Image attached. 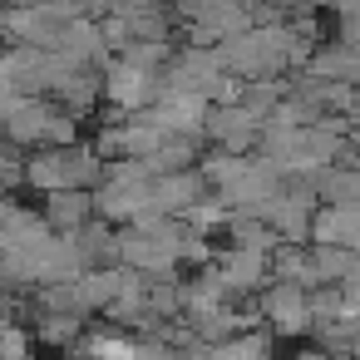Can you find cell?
Here are the masks:
<instances>
[{"instance_id":"6da1fadb","label":"cell","mask_w":360,"mask_h":360,"mask_svg":"<svg viewBox=\"0 0 360 360\" xmlns=\"http://www.w3.org/2000/svg\"><path fill=\"white\" fill-rule=\"evenodd\" d=\"M104 94L119 104V109H158V99L168 94V79L158 75V65L148 60H134V55H119V65L109 70L104 79Z\"/></svg>"},{"instance_id":"8992f818","label":"cell","mask_w":360,"mask_h":360,"mask_svg":"<svg viewBox=\"0 0 360 360\" xmlns=\"http://www.w3.org/2000/svg\"><path fill=\"white\" fill-rule=\"evenodd\" d=\"M212 360H271L262 335H237L227 345H212Z\"/></svg>"},{"instance_id":"52a82bcc","label":"cell","mask_w":360,"mask_h":360,"mask_svg":"<svg viewBox=\"0 0 360 360\" xmlns=\"http://www.w3.org/2000/svg\"><path fill=\"white\" fill-rule=\"evenodd\" d=\"M11 360H25V335L11 326Z\"/></svg>"},{"instance_id":"3957f363","label":"cell","mask_w":360,"mask_h":360,"mask_svg":"<svg viewBox=\"0 0 360 360\" xmlns=\"http://www.w3.org/2000/svg\"><path fill=\"white\" fill-rule=\"evenodd\" d=\"M262 306H266V316H271L276 330H306V326L316 321L306 286H291V281H276V286L262 296Z\"/></svg>"},{"instance_id":"277c9868","label":"cell","mask_w":360,"mask_h":360,"mask_svg":"<svg viewBox=\"0 0 360 360\" xmlns=\"http://www.w3.org/2000/svg\"><path fill=\"white\" fill-rule=\"evenodd\" d=\"M266 271H271V257L232 247V252H227V262L217 266V281H222L227 291H252V286H262V276H266Z\"/></svg>"},{"instance_id":"7a4b0ae2","label":"cell","mask_w":360,"mask_h":360,"mask_svg":"<svg viewBox=\"0 0 360 360\" xmlns=\"http://www.w3.org/2000/svg\"><path fill=\"white\" fill-rule=\"evenodd\" d=\"M207 134L222 143V153H242V148H252L266 129H262V119L252 114V109H242V104H217L212 109V119H207Z\"/></svg>"},{"instance_id":"5b68a950","label":"cell","mask_w":360,"mask_h":360,"mask_svg":"<svg viewBox=\"0 0 360 360\" xmlns=\"http://www.w3.org/2000/svg\"><path fill=\"white\" fill-rule=\"evenodd\" d=\"M89 212H94V198H84V193H60V198H50V212H45V222L55 227V232H84V222H89Z\"/></svg>"}]
</instances>
